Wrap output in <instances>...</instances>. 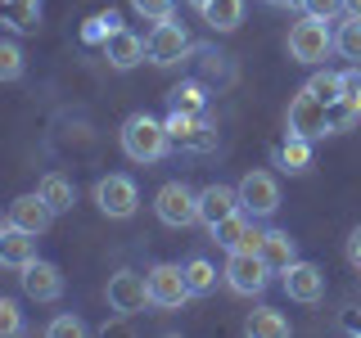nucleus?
<instances>
[{
  "label": "nucleus",
  "mask_w": 361,
  "mask_h": 338,
  "mask_svg": "<svg viewBox=\"0 0 361 338\" xmlns=\"http://www.w3.org/2000/svg\"><path fill=\"white\" fill-rule=\"evenodd\" d=\"M348 330H361V315H353V320H348Z\"/></svg>",
  "instance_id": "39"
},
{
  "label": "nucleus",
  "mask_w": 361,
  "mask_h": 338,
  "mask_svg": "<svg viewBox=\"0 0 361 338\" xmlns=\"http://www.w3.org/2000/svg\"><path fill=\"white\" fill-rule=\"evenodd\" d=\"M104 298L118 315H140L145 307H154L149 275H140V270H113L109 284H104Z\"/></svg>",
  "instance_id": "7"
},
{
  "label": "nucleus",
  "mask_w": 361,
  "mask_h": 338,
  "mask_svg": "<svg viewBox=\"0 0 361 338\" xmlns=\"http://www.w3.org/2000/svg\"><path fill=\"white\" fill-rule=\"evenodd\" d=\"M0 77H5V82H18V77H23V50H18V41H0Z\"/></svg>",
  "instance_id": "30"
},
{
  "label": "nucleus",
  "mask_w": 361,
  "mask_h": 338,
  "mask_svg": "<svg viewBox=\"0 0 361 338\" xmlns=\"http://www.w3.org/2000/svg\"><path fill=\"white\" fill-rule=\"evenodd\" d=\"M99 50H104L109 68H118V73H131V68H140L145 59H149V45H145V37H135V32H127V27L113 32Z\"/></svg>",
  "instance_id": "17"
},
{
  "label": "nucleus",
  "mask_w": 361,
  "mask_h": 338,
  "mask_svg": "<svg viewBox=\"0 0 361 338\" xmlns=\"http://www.w3.org/2000/svg\"><path fill=\"white\" fill-rule=\"evenodd\" d=\"M348 5V14H361V0H343Z\"/></svg>",
  "instance_id": "38"
},
{
  "label": "nucleus",
  "mask_w": 361,
  "mask_h": 338,
  "mask_svg": "<svg viewBox=\"0 0 361 338\" xmlns=\"http://www.w3.org/2000/svg\"><path fill=\"white\" fill-rule=\"evenodd\" d=\"M37 194L54 208V217H63V212H73V203H77V185L63 172H45L37 180Z\"/></svg>",
  "instance_id": "21"
},
{
  "label": "nucleus",
  "mask_w": 361,
  "mask_h": 338,
  "mask_svg": "<svg viewBox=\"0 0 361 338\" xmlns=\"http://www.w3.org/2000/svg\"><path fill=\"white\" fill-rule=\"evenodd\" d=\"M118 140H122V154H127L131 163H140V167H149V163H163V158H167V149H172V135H167V122L149 118V113H131V118L122 122Z\"/></svg>",
  "instance_id": "1"
},
{
  "label": "nucleus",
  "mask_w": 361,
  "mask_h": 338,
  "mask_svg": "<svg viewBox=\"0 0 361 338\" xmlns=\"http://www.w3.org/2000/svg\"><path fill=\"white\" fill-rule=\"evenodd\" d=\"M235 189H240V208H244L253 221L276 217V208H280V185H276V176H271V172H244Z\"/></svg>",
  "instance_id": "11"
},
{
  "label": "nucleus",
  "mask_w": 361,
  "mask_h": 338,
  "mask_svg": "<svg viewBox=\"0 0 361 338\" xmlns=\"http://www.w3.org/2000/svg\"><path fill=\"white\" fill-rule=\"evenodd\" d=\"M167 135H172V144H180V149L190 154H208L217 149V127H212L203 113H185V108H167Z\"/></svg>",
  "instance_id": "6"
},
{
  "label": "nucleus",
  "mask_w": 361,
  "mask_h": 338,
  "mask_svg": "<svg viewBox=\"0 0 361 338\" xmlns=\"http://www.w3.org/2000/svg\"><path fill=\"white\" fill-rule=\"evenodd\" d=\"M45 334H50V338H82L86 334V325H82V315H54V320L50 325H45Z\"/></svg>",
  "instance_id": "33"
},
{
  "label": "nucleus",
  "mask_w": 361,
  "mask_h": 338,
  "mask_svg": "<svg viewBox=\"0 0 361 338\" xmlns=\"http://www.w3.org/2000/svg\"><path fill=\"white\" fill-rule=\"evenodd\" d=\"M343 257H348V266L353 270H361V225L353 234H348V248H343Z\"/></svg>",
  "instance_id": "36"
},
{
  "label": "nucleus",
  "mask_w": 361,
  "mask_h": 338,
  "mask_svg": "<svg viewBox=\"0 0 361 338\" xmlns=\"http://www.w3.org/2000/svg\"><path fill=\"white\" fill-rule=\"evenodd\" d=\"M208 234H212V244H217V248H226V253H257V244H262V230H257V221L248 217L244 208L235 212V217L217 221Z\"/></svg>",
  "instance_id": "12"
},
{
  "label": "nucleus",
  "mask_w": 361,
  "mask_h": 338,
  "mask_svg": "<svg viewBox=\"0 0 361 338\" xmlns=\"http://www.w3.org/2000/svg\"><path fill=\"white\" fill-rule=\"evenodd\" d=\"M0 334H5V338L23 334V311H18L14 298H0Z\"/></svg>",
  "instance_id": "35"
},
{
  "label": "nucleus",
  "mask_w": 361,
  "mask_h": 338,
  "mask_svg": "<svg viewBox=\"0 0 361 338\" xmlns=\"http://www.w3.org/2000/svg\"><path fill=\"white\" fill-rule=\"evenodd\" d=\"M0 262L9 270H23L27 262H37V234L14 230V225H0Z\"/></svg>",
  "instance_id": "19"
},
{
  "label": "nucleus",
  "mask_w": 361,
  "mask_h": 338,
  "mask_svg": "<svg viewBox=\"0 0 361 338\" xmlns=\"http://www.w3.org/2000/svg\"><path fill=\"white\" fill-rule=\"evenodd\" d=\"M343 104L361 113V63H348L343 68Z\"/></svg>",
  "instance_id": "34"
},
{
  "label": "nucleus",
  "mask_w": 361,
  "mask_h": 338,
  "mask_svg": "<svg viewBox=\"0 0 361 338\" xmlns=\"http://www.w3.org/2000/svg\"><path fill=\"white\" fill-rule=\"evenodd\" d=\"M244 334H253V338H289V315L276 311V307H257L244 320Z\"/></svg>",
  "instance_id": "23"
},
{
  "label": "nucleus",
  "mask_w": 361,
  "mask_h": 338,
  "mask_svg": "<svg viewBox=\"0 0 361 338\" xmlns=\"http://www.w3.org/2000/svg\"><path fill=\"white\" fill-rule=\"evenodd\" d=\"M18 284L32 302H59L63 298V270L54 262H41L37 257V262H27L18 270Z\"/></svg>",
  "instance_id": "14"
},
{
  "label": "nucleus",
  "mask_w": 361,
  "mask_h": 338,
  "mask_svg": "<svg viewBox=\"0 0 361 338\" xmlns=\"http://www.w3.org/2000/svg\"><path fill=\"white\" fill-rule=\"evenodd\" d=\"M257 253H262V262L276 270V275H285V270L298 262V239H293L289 230H262V244H257Z\"/></svg>",
  "instance_id": "18"
},
{
  "label": "nucleus",
  "mask_w": 361,
  "mask_h": 338,
  "mask_svg": "<svg viewBox=\"0 0 361 338\" xmlns=\"http://www.w3.org/2000/svg\"><path fill=\"white\" fill-rule=\"evenodd\" d=\"M302 14L321 18V23H334L338 14H348V5H343V0H302Z\"/></svg>",
  "instance_id": "31"
},
{
  "label": "nucleus",
  "mask_w": 361,
  "mask_h": 338,
  "mask_svg": "<svg viewBox=\"0 0 361 338\" xmlns=\"http://www.w3.org/2000/svg\"><path fill=\"white\" fill-rule=\"evenodd\" d=\"M5 225H14V230H27V234H37V239H41V234L54 225V208L37 194V189H32V194H18L14 203H9Z\"/></svg>",
  "instance_id": "13"
},
{
  "label": "nucleus",
  "mask_w": 361,
  "mask_h": 338,
  "mask_svg": "<svg viewBox=\"0 0 361 338\" xmlns=\"http://www.w3.org/2000/svg\"><path fill=\"white\" fill-rule=\"evenodd\" d=\"M240 212V189L235 185H221V180H212V185H203L199 189V221L208 225H217V221H226V217H235Z\"/></svg>",
  "instance_id": "16"
},
{
  "label": "nucleus",
  "mask_w": 361,
  "mask_h": 338,
  "mask_svg": "<svg viewBox=\"0 0 361 338\" xmlns=\"http://www.w3.org/2000/svg\"><path fill=\"white\" fill-rule=\"evenodd\" d=\"M95 208L104 212L109 221H127V217H135V208H140V189H135V180L122 176V172L99 176L95 180Z\"/></svg>",
  "instance_id": "8"
},
{
  "label": "nucleus",
  "mask_w": 361,
  "mask_h": 338,
  "mask_svg": "<svg viewBox=\"0 0 361 338\" xmlns=\"http://www.w3.org/2000/svg\"><path fill=\"white\" fill-rule=\"evenodd\" d=\"M271 163H276L285 176L312 172V140H302V135H289V131H285V144H276V149H271Z\"/></svg>",
  "instance_id": "20"
},
{
  "label": "nucleus",
  "mask_w": 361,
  "mask_h": 338,
  "mask_svg": "<svg viewBox=\"0 0 361 338\" xmlns=\"http://www.w3.org/2000/svg\"><path fill=\"white\" fill-rule=\"evenodd\" d=\"M145 45H149V63L154 68H176L185 54H195V41H190V32L180 27V23H154V32L145 37Z\"/></svg>",
  "instance_id": "10"
},
{
  "label": "nucleus",
  "mask_w": 361,
  "mask_h": 338,
  "mask_svg": "<svg viewBox=\"0 0 361 338\" xmlns=\"http://www.w3.org/2000/svg\"><path fill=\"white\" fill-rule=\"evenodd\" d=\"M203 104H208V86L203 82H176L172 90H167V108H185V113H203Z\"/></svg>",
  "instance_id": "27"
},
{
  "label": "nucleus",
  "mask_w": 361,
  "mask_h": 338,
  "mask_svg": "<svg viewBox=\"0 0 361 338\" xmlns=\"http://www.w3.org/2000/svg\"><path fill=\"white\" fill-rule=\"evenodd\" d=\"M334 54L348 63H361V14H348L334 27Z\"/></svg>",
  "instance_id": "24"
},
{
  "label": "nucleus",
  "mask_w": 361,
  "mask_h": 338,
  "mask_svg": "<svg viewBox=\"0 0 361 338\" xmlns=\"http://www.w3.org/2000/svg\"><path fill=\"white\" fill-rule=\"evenodd\" d=\"M285 50H289V59H293V63H302V68L325 63V59L334 54V32H330V23H321V18H307V14H302V18L289 27Z\"/></svg>",
  "instance_id": "2"
},
{
  "label": "nucleus",
  "mask_w": 361,
  "mask_h": 338,
  "mask_svg": "<svg viewBox=\"0 0 361 338\" xmlns=\"http://www.w3.org/2000/svg\"><path fill=\"white\" fill-rule=\"evenodd\" d=\"M131 9L140 18H149V23H167L172 9H176V0H131Z\"/></svg>",
  "instance_id": "32"
},
{
  "label": "nucleus",
  "mask_w": 361,
  "mask_h": 338,
  "mask_svg": "<svg viewBox=\"0 0 361 338\" xmlns=\"http://www.w3.org/2000/svg\"><path fill=\"white\" fill-rule=\"evenodd\" d=\"M185 280H190V293H195V298H208V293H217V280H226V275H217V266H212L208 257H190Z\"/></svg>",
  "instance_id": "26"
},
{
  "label": "nucleus",
  "mask_w": 361,
  "mask_h": 338,
  "mask_svg": "<svg viewBox=\"0 0 361 338\" xmlns=\"http://www.w3.org/2000/svg\"><path fill=\"white\" fill-rule=\"evenodd\" d=\"M280 289H285L289 302H321L325 298V270L316 262H293L285 275H280Z\"/></svg>",
  "instance_id": "15"
},
{
  "label": "nucleus",
  "mask_w": 361,
  "mask_h": 338,
  "mask_svg": "<svg viewBox=\"0 0 361 338\" xmlns=\"http://www.w3.org/2000/svg\"><path fill=\"white\" fill-rule=\"evenodd\" d=\"M149 298L158 311H180L195 293H190V280H185V266L176 262H158L149 270Z\"/></svg>",
  "instance_id": "9"
},
{
  "label": "nucleus",
  "mask_w": 361,
  "mask_h": 338,
  "mask_svg": "<svg viewBox=\"0 0 361 338\" xmlns=\"http://www.w3.org/2000/svg\"><path fill=\"white\" fill-rule=\"evenodd\" d=\"M185 5H195V9H203V5H208V0H185Z\"/></svg>",
  "instance_id": "40"
},
{
  "label": "nucleus",
  "mask_w": 361,
  "mask_h": 338,
  "mask_svg": "<svg viewBox=\"0 0 361 338\" xmlns=\"http://www.w3.org/2000/svg\"><path fill=\"white\" fill-rule=\"evenodd\" d=\"M41 0H5V23L9 32H37L41 27Z\"/></svg>",
  "instance_id": "25"
},
{
  "label": "nucleus",
  "mask_w": 361,
  "mask_h": 338,
  "mask_svg": "<svg viewBox=\"0 0 361 338\" xmlns=\"http://www.w3.org/2000/svg\"><path fill=\"white\" fill-rule=\"evenodd\" d=\"M307 90L316 99H321V104H343V73H330V68H325V73H316L312 82H307Z\"/></svg>",
  "instance_id": "29"
},
{
  "label": "nucleus",
  "mask_w": 361,
  "mask_h": 338,
  "mask_svg": "<svg viewBox=\"0 0 361 338\" xmlns=\"http://www.w3.org/2000/svg\"><path fill=\"white\" fill-rule=\"evenodd\" d=\"M285 131L289 135H302V140H321V135H334V118H330V104L312 95L307 86L289 99V113H285Z\"/></svg>",
  "instance_id": "3"
},
{
  "label": "nucleus",
  "mask_w": 361,
  "mask_h": 338,
  "mask_svg": "<svg viewBox=\"0 0 361 338\" xmlns=\"http://www.w3.org/2000/svg\"><path fill=\"white\" fill-rule=\"evenodd\" d=\"M113 32H122V18L113 14V9H104V14H90V18L82 23V41H86V45H104Z\"/></svg>",
  "instance_id": "28"
},
{
  "label": "nucleus",
  "mask_w": 361,
  "mask_h": 338,
  "mask_svg": "<svg viewBox=\"0 0 361 338\" xmlns=\"http://www.w3.org/2000/svg\"><path fill=\"white\" fill-rule=\"evenodd\" d=\"M262 5L267 9H285V14H289V9H302V0H262Z\"/></svg>",
  "instance_id": "37"
},
{
  "label": "nucleus",
  "mask_w": 361,
  "mask_h": 338,
  "mask_svg": "<svg viewBox=\"0 0 361 338\" xmlns=\"http://www.w3.org/2000/svg\"><path fill=\"white\" fill-rule=\"evenodd\" d=\"M221 275H226V289L231 293H240V298H262L276 270L262 262V253H231Z\"/></svg>",
  "instance_id": "4"
},
{
  "label": "nucleus",
  "mask_w": 361,
  "mask_h": 338,
  "mask_svg": "<svg viewBox=\"0 0 361 338\" xmlns=\"http://www.w3.org/2000/svg\"><path fill=\"white\" fill-rule=\"evenodd\" d=\"M199 18L208 23L212 32H235L244 23V0H208L199 9Z\"/></svg>",
  "instance_id": "22"
},
{
  "label": "nucleus",
  "mask_w": 361,
  "mask_h": 338,
  "mask_svg": "<svg viewBox=\"0 0 361 338\" xmlns=\"http://www.w3.org/2000/svg\"><path fill=\"white\" fill-rule=\"evenodd\" d=\"M154 212H158V221H163V225L185 230V225L199 221V189H190L185 180H167V185L154 194Z\"/></svg>",
  "instance_id": "5"
}]
</instances>
